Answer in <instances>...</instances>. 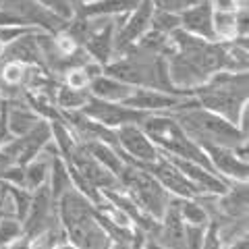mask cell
<instances>
[{
    "instance_id": "cell-1",
    "label": "cell",
    "mask_w": 249,
    "mask_h": 249,
    "mask_svg": "<svg viewBox=\"0 0 249 249\" xmlns=\"http://www.w3.org/2000/svg\"><path fill=\"white\" fill-rule=\"evenodd\" d=\"M168 114L175 116L178 124L189 133V137L197 145L199 143H218V145L235 147L241 142H247L249 139L241 133L237 124H232L231 121L218 116L216 112H210L208 108L201 106L193 96L178 100L168 110Z\"/></svg>"
},
{
    "instance_id": "cell-2",
    "label": "cell",
    "mask_w": 249,
    "mask_h": 249,
    "mask_svg": "<svg viewBox=\"0 0 249 249\" xmlns=\"http://www.w3.org/2000/svg\"><path fill=\"white\" fill-rule=\"evenodd\" d=\"M104 73L133 85V88H154V89L173 93V96H181V98L187 96L185 91L177 89L170 83L166 58L147 50H142L139 46H131L121 56L112 58L104 67Z\"/></svg>"
},
{
    "instance_id": "cell-3",
    "label": "cell",
    "mask_w": 249,
    "mask_h": 249,
    "mask_svg": "<svg viewBox=\"0 0 249 249\" xmlns=\"http://www.w3.org/2000/svg\"><path fill=\"white\" fill-rule=\"evenodd\" d=\"M191 96L210 112L237 124L241 110L249 106V71H216L206 83L191 89Z\"/></svg>"
},
{
    "instance_id": "cell-4",
    "label": "cell",
    "mask_w": 249,
    "mask_h": 249,
    "mask_svg": "<svg viewBox=\"0 0 249 249\" xmlns=\"http://www.w3.org/2000/svg\"><path fill=\"white\" fill-rule=\"evenodd\" d=\"M56 208L58 220L75 249H112L110 239L96 220V208L75 187L56 201Z\"/></svg>"
},
{
    "instance_id": "cell-5",
    "label": "cell",
    "mask_w": 249,
    "mask_h": 249,
    "mask_svg": "<svg viewBox=\"0 0 249 249\" xmlns=\"http://www.w3.org/2000/svg\"><path fill=\"white\" fill-rule=\"evenodd\" d=\"M139 124H142V129L147 133V137L156 143L160 154L193 160V162H199V164L212 168L210 162H208L206 152L189 137V133L178 124V121L173 114H168V112H147Z\"/></svg>"
},
{
    "instance_id": "cell-6",
    "label": "cell",
    "mask_w": 249,
    "mask_h": 249,
    "mask_svg": "<svg viewBox=\"0 0 249 249\" xmlns=\"http://www.w3.org/2000/svg\"><path fill=\"white\" fill-rule=\"evenodd\" d=\"M119 187L145 214L158 218V220L164 214L170 197H173L145 166L129 164V162L119 173Z\"/></svg>"
},
{
    "instance_id": "cell-7",
    "label": "cell",
    "mask_w": 249,
    "mask_h": 249,
    "mask_svg": "<svg viewBox=\"0 0 249 249\" xmlns=\"http://www.w3.org/2000/svg\"><path fill=\"white\" fill-rule=\"evenodd\" d=\"M121 17H88V34L83 37L81 48L93 62L102 67L114 58V36Z\"/></svg>"
},
{
    "instance_id": "cell-8",
    "label": "cell",
    "mask_w": 249,
    "mask_h": 249,
    "mask_svg": "<svg viewBox=\"0 0 249 249\" xmlns=\"http://www.w3.org/2000/svg\"><path fill=\"white\" fill-rule=\"evenodd\" d=\"M114 131H116V139H119V147L124 156V162L137 166H147L160 158V150L147 137V133L142 129L139 123L121 124Z\"/></svg>"
},
{
    "instance_id": "cell-9",
    "label": "cell",
    "mask_w": 249,
    "mask_h": 249,
    "mask_svg": "<svg viewBox=\"0 0 249 249\" xmlns=\"http://www.w3.org/2000/svg\"><path fill=\"white\" fill-rule=\"evenodd\" d=\"M152 0H139L133 11L119 19V27H116L114 36V58L121 56L123 52H127L131 46H135L142 40V36H145L152 29Z\"/></svg>"
},
{
    "instance_id": "cell-10",
    "label": "cell",
    "mask_w": 249,
    "mask_h": 249,
    "mask_svg": "<svg viewBox=\"0 0 249 249\" xmlns=\"http://www.w3.org/2000/svg\"><path fill=\"white\" fill-rule=\"evenodd\" d=\"M65 162H67L69 175L81 177L83 181H88L89 185H93L98 191L119 187V177H116L114 173H110L104 164H100V162L93 158L88 150H85V145L81 142L75 145L73 154L69 156Z\"/></svg>"
},
{
    "instance_id": "cell-11",
    "label": "cell",
    "mask_w": 249,
    "mask_h": 249,
    "mask_svg": "<svg viewBox=\"0 0 249 249\" xmlns=\"http://www.w3.org/2000/svg\"><path fill=\"white\" fill-rule=\"evenodd\" d=\"M2 9L15 15L21 25L42 29L46 34H56V31L65 29L69 21L58 17L50 9H46L37 0H2Z\"/></svg>"
},
{
    "instance_id": "cell-12",
    "label": "cell",
    "mask_w": 249,
    "mask_h": 249,
    "mask_svg": "<svg viewBox=\"0 0 249 249\" xmlns=\"http://www.w3.org/2000/svg\"><path fill=\"white\" fill-rule=\"evenodd\" d=\"M52 142V129L50 121L40 119L36 123L34 129H29L27 133L13 137L11 142H6L2 145V152L9 156L15 164H27L31 158H36L46 145Z\"/></svg>"
},
{
    "instance_id": "cell-13",
    "label": "cell",
    "mask_w": 249,
    "mask_h": 249,
    "mask_svg": "<svg viewBox=\"0 0 249 249\" xmlns=\"http://www.w3.org/2000/svg\"><path fill=\"white\" fill-rule=\"evenodd\" d=\"M58 220V208H56V199L52 197V191L48 183L37 187L31 196V204L25 218H23V232L34 239L36 235H40L44 229H48L50 224Z\"/></svg>"
},
{
    "instance_id": "cell-14",
    "label": "cell",
    "mask_w": 249,
    "mask_h": 249,
    "mask_svg": "<svg viewBox=\"0 0 249 249\" xmlns=\"http://www.w3.org/2000/svg\"><path fill=\"white\" fill-rule=\"evenodd\" d=\"M81 112H85L93 121L102 123L104 127H110V129H116L127 123H142L143 116L147 114L123 102H106V100H100L96 96H91V93H89L88 102L83 104Z\"/></svg>"
},
{
    "instance_id": "cell-15",
    "label": "cell",
    "mask_w": 249,
    "mask_h": 249,
    "mask_svg": "<svg viewBox=\"0 0 249 249\" xmlns=\"http://www.w3.org/2000/svg\"><path fill=\"white\" fill-rule=\"evenodd\" d=\"M199 147L206 152L212 170L218 177H222L227 183L249 181V162L239 158L235 154V147L218 145V143H199Z\"/></svg>"
},
{
    "instance_id": "cell-16",
    "label": "cell",
    "mask_w": 249,
    "mask_h": 249,
    "mask_svg": "<svg viewBox=\"0 0 249 249\" xmlns=\"http://www.w3.org/2000/svg\"><path fill=\"white\" fill-rule=\"evenodd\" d=\"M145 168L150 170V173L156 177V181L164 187L173 197H196V196H201L197 187L193 185L189 178H187L181 170H178L173 162L166 158V156L160 154V158L156 162H152V164H147Z\"/></svg>"
},
{
    "instance_id": "cell-17",
    "label": "cell",
    "mask_w": 249,
    "mask_h": 249,
    "mask_svg": "<svg viewBox=\"0 0 249 249\" xmlns=\"http://www.w3.org/2000/svg\"><path fill=\"white\" fill-rule=\"evenodd\" d=\"M162 156H164V154H162ZM166 158L173 162V164L181 170V173L189 178L193 185L197 187L199 193H212V196H220V193L229 187V183L224 181L222 177H218L212 168L199 164V162L177 158V156H166Z\"/></svg>"
},
{
    "instance_id": "cell-18",
    "label": "cell",
    "mask_w": 249,
    "mask_h": 249,
    "mask_svg": "<svg viewBox=\"0 0 249 249\" xmlns=\"http://www.w3.org/2000/svg\"><path fill=\"white\" fill-rule=\"evenodd\" d=\"M158 247L160 249H185V222L181 214H178L177 197H170L164 214L160 218Z\"/></svg>"
},
{
    "instance_id": "cell-19",
    "label": "cell",
    "mask_w": 249,
    "mask_h": 249,
    "mask_svg": "<svg viewBox=\"0 0 249 249\" xmlns=\"http://www.w3.org/2000/svg\"><path fill=\"white\" fill-rule=\"evenodd\" d=\"M178 100H183V98L173 96V93H166L162 89L135 88L129 93V98H124L123 104H127L131 108H137V110H142V112H168Z\"/></svg>"
},
{
    "instance_id": "cell-20",
    "label": "cell",
    "mask_w": 249,
    "mask_h": 249,
    "mask_svg": "<svg viewBox=\"0 0 249 249\" xmlns=\"http://www.w3.org/2000/svg\"><path fill=\"white\" fill-rule=\"evenodd\" d=\"M212 6L208 0H196L189 9H185L181 17V29L189 31L193 36H199L204 40H214V27H212Z\"/></svg>"
},
{
    "instance_id": "cell-21",
    "label": "cell",
    "mask_w": 249,
    "mask_h": 249,
    "mask_svg": "<svg viewBox=\"0 0 249 249\" xmlns=\"http://www.w3.org/2000/svg\"><path fill=\"white\" fill-rule=\"evenodd\" d=\"M42 29H31L27 34H21L15 37L13 42L4 46L2 60H19L23 65H40L42 67V56H40V46H37L36 34Z\"/></svg>"
},
{
    "instance_id": "cell-22",
    "label": "cell",
    "mask_w": 249,
    "mask_h": 249,
    "mask_svg": "<svg viewBox=\"0 0 249 249\" xmlns=\"http://www.w3.org/2000/svg\"><path fill=\"white\" fill-rule=\"evenodd\" d=\"M40 121V116L34 112L25 98H13L6 100V124H9V131L13 133V137L27 133L29 129L36 127V123Z\"/></svg>"
},
{
    "instance_id": "cell-23",
    "label": "cell",
    "mask_w": 249,
    "mask_h": 249,
    "mask_svg": "<svg viewBox=\"0 0 249 249\" xmlns=\"http://www.w3.org/2000/svg\"><path fill=\"white\" fill-rule=\"evenodd\" d=\"M133 89H135L133 85L116 79V77L108 75V73H100L98 77H93L89 88H88L91 96L106 100V102H124V98H129V93Z\"/></svg>"
},
{
    "instance_id": "cell-24",
    "label": "cell",
    "mask_w": 249,
    "mask_h": 249,
    "mask_svg": "<svg viewBox=\"0 0 249 249\" xmlns=\"http://www.w3.org/2000/svg\"><path fill=\"white\" fill-rule=\"evenodd\" d=\"M139 0H93V2L77 4L75 13L83 17H121L131 13Z\"/></svg>"
},
{
    "instance_id": "cell-25",
    "label": "cell",
    "mask_w": 249,
    "mask_h": 249,
    "mask_svg": "<svg viewBox=\"0 0 249 249\" xmlns=\"http://www.w3.org/2000/svg\"><path fill=\"white\" fill-rule=\"evenodd\" d=\"M81 143L85 145V150H88L93 158L100 162V164H104L116 177H119L123 166L127 164V162H124L123 152L116 150V147H112L110 143H104V142H81Z\"/></svg>"
},
{
    "instance_id": "cell-26",
    "label": "cell",
    "mask_w": 249,
    "mask_h": 249,
    "mask_svg": "<svg viewBox=\"0 0 249 249\" xmlns=\"http://www.w3.org/2000/svg\"><path fill=\"white\" fill-rule=\"evenodd\" d=\"M73 247L65 227L60 224V220H56L54 224H50L48 229H44L40 235H36L31 239V249H67Z\"/></svg>"
},
{
    "instance_id": "cell-27",
    "label": "cell",
    "mask_w": 249,
    "mask_h": 249,
    "mask_svg": "<svg viewBox=\"0 0 249 249\" xmlns=\"http://www.w3.org/2000/svg\"><path fill=\"white\" fill-rule=\"evenodd\" d=\"M100 73H104V67L93 60H88L85 65H77L73 69H69L65 77H62V83L69 85V88H75V89H88L91 79L98 77Z\"/></svg>"
},
{
    "instance_id": "cell-28",
    "label": "cell",
    "mask_w": 249,
    "mask_h": 249,
    "mask_svg": "<svg viewBox=\"0 0 249 249\" xmlns=\"http://www.w3.org/2000/svg\"><path fill=\"white\" fill-rule=\"evenodd\" d=\"M48 187H50V191H52V197L56 199V201L73 187L71 175H69V168H67V162L62 160L58 154H54V158H52L50 177H48Z\"/></svg>"
},
{
    "instance_id": "cell-29",
    "label": "cell",
    "mask_w": 249,
    "mask_h": 249,
    "mask_svg": "<svg viewBox=\"0 0 249 249\" xmlns=\"http://www.w3.org/2000/svg\"><path fill=\"white\" fill-rule=\"evenodd\" d=\"M89 98V91L88 89H75V88H69L65 83H58L56 93H54V102H56V108L62 110H81L83 104L88 102Z\"/></svg>"
},
{
    "instance_id": "cell-30",
    "label": "cell",
    "mask_w": 249,
    "mask_h": 249,
    "mask_svg": "<svg viewBox=\"0 0 249 249\" xmlns=\"http://www.w3.org/2000/svg\"><path fill=\"white\" fill-rule=\"evenodd\" d=\"M135 46H139L142 50H147L152 54H158V56H164V58H168L170 54L177 52L173 37L166 36V34H160V31H154V29H150L145 36H142V40H139Z\"/></svg>"
},
{
    "instance_id": "cell-31",
    "label": "cell",
    "mask_w": 249,
    "mask_h": 249,
    "mask_svg": "<svg viewBox=\"0 0 249 249\" xmlns=\"http://www.w3.org/2000/svg\"><path fill=\"white\" fill-rule=\"evenodd\" d=\"M177 206H178V214H181L183 222L187 224H208L210 214L206 206L201 204V199L196 197H177Z\"/></svg>"
},
{
    "instance_id": "cell-32",
    "label": "cell",
    "mask_w": 249,
    "mask_h": 249,
    "mask_svg": "<svg viewBox=\"0 0 249 249\" xmlns=\"http://www.w3.org/2000/svg\"><path fill=\"white\" fill-rule=\"evenodd\" d=\"M235 13H216L214 11V15H212V27H214V40L216 42H231V40H235V37H237Z\"/></svg>"
},
{
    "instance_id": "cell-33",
    "label": "cell",
    "mask_w": 249,
    "mask_h": 249,
    "mask_svg": "<svg viewBox=\"0 0 249 249\" xmlns=\"http://www.w3.org/2000/svg\"><path fill=\"white\" fill-rule=\"evenodd\" d=\"M27 65L19 60H2L0 67V88H23V79H25Z\"/></svg>"
},
{
    "instance_id": "cell-34",
    "label": "cell",
    "mask_w": 249,
    "mask_h": 249,
    "mask_svg": "<svg viewBox=\"0 0 249 249\" xmlns=\"http://www.w3.org/2000/svg\"><path fill=\"white\" fill-rule=\"evenodd\" d=\"M23 235V222L15 216L0 218V249H11V245Z\"/></svg>"
},
{
    "instance_id": "cell-35",
    "label": "cell",
    "mask_w": 249,
    "mask_h": 249,
    "mask_svg": "<svg viewBox=\"0 0 249 249\" xmlns=\"http://www.w3.org/2000/svg\"><path fill=\"white\" fill-rule=\"evenodd\" d=\"M178 27H181V17H178L177 13L154 11V15H152V29L154 31H160V34L170 36Z\"/></svg>"
},
{
    "instance_id": "cell-36",
    "label": "cell",
    "mask_w": 249,
    "mask_h": 249,
    "mask_svg": "<svg viewBox=\"0 0 249 249\" xmlns=\"http://www.w3.org/2000/svg\"><path fill=\"white\" fill-rule=\"evenodd\" d=\"M52 44H54V48H56V52L62 54V56H71L77 50H81L79 42H77L67 29H60L56 34H52Z\"/></svg>"
},
{
    "instance_id": "cell-37",
    "label": "cell",
    "mask_w": 249,
    "mask_h": 249,
    "mask_svg": "<svg viewBox=\"0 0 249 249\" xmlns=\"http://www.w3.org/2000/svg\"><path fill=\"white\" fill-rule=\"evenodd\" d=\"M206 224H187L185 222V249H201Z\"/></svg>"
},
{
    "instance_id": "cell-38",
    "label": "cell",
    "mask_w": 249,
    "mask_h": 249,
    "mask_svg": "<svg viewBox=\"0 0 249 249\" xmlns=\"http://www.w3.org/2000/svg\"><path fill=\"white\" fill-rule=\"evenodd\" d=\"M196 2V0H152L154 11H166V13H177L181 15L185 9Z\"/></svg>"
},
{
    "instance_id": "cell-39",
    "label": "cell",
    "mask_w": 249,
    "mask_h": 249,
    "mask_svg": "<svg viewBox=\"0 0 249 249\" xmlns=\"http://www.w3.org/2000/svg\"><path fill=\"white\" fill-rule=\"evenodd\" d=\"M37 2L44 4L46 9H50L52 13H56L62 19H71L75 13L71 0H37Z\"/></svg>"
},
{
    "instance_id": "cell-40",
    "label": "cell",
    "mask_w": 249,
    "mask_h": 249,
    "mask_svg": "<svg viewBox=\"0 0 249 249\" xmlns=\"http://www.w3.org/2000/svg\"><path fill=\"white\" fill-rule=\"evenodd\" d=\"M237 37H249V6H239L235 13Z\"/></svg>"
},
{
    "instance_id": "cell-41",
    "label": "cell",
    "mask_w": 249,
    "mask_h": 249,
    "mask_svg": "<svg viewBox=\"0 0 249 249\" xmlns=\"http://www.w3.org/2000/svg\"><path fill=\"white\" fill-rule=\"evenodd\" d=\"M11 139H13V133L9 131V124H6V104H4V108L0 110V147L6 142H11Z\"/></svg>"
},
{
    "instance_id": "cell-42",
    "label": "cell",
    "mask_w": 249,
    "mask_h": 249,
    "mask_svg": "<svg viewBox=\"0 0 249 249\" xmlns=\"http://www.w3.org/2000/svg\"><path fill=\"white\" fill-rule=\"evenodd\" d=\"M249 247V235L247 237H241L237 241H232V243L229 245V249H247Z\"/></svg>"
},
{
    "instance_id": "cell-43",
    "label": "cell",
    "mask_w": 249,
    "mask_h": 249,
    "mask_svg": "<svg viewBox=\"0 0 249 249\" xmlns=\"http://www.w3.org/2000/svg\"><path fill=\"white\" fill-rule=\"evenodd\" d=\"M13 164V160L2 152V147H0V177H2V173L6 170V166H11Z\"/></svg>"
},
{
    "instance_id": "cell-44",
    "label": "cell",
    "mask_w": 249,
    "mask_h": 249,
    "mask_svg": "<svg viewBox=\"0 0 249 249\" xmlns=\"http://www.w3.org/2000/svg\"><path fill=\"white\" fill-rule=\"evenodd\" d=\"M71 2H73V9H75V6H77V4H85V2H93V0H71Z\"/></svg>"
},
{
    "instance_id": "cell-45",
    "label": "cell",
    "mask_w": 249,
    "mask_h": 249,
    "mask_svg": "<svg viewBox=\"0 0 249 249\" xmlns=\"http://www.w3.org/2000/svg\"><path fill=\"white\" fill-rule=\"evenodd\" d=\"M4 46H6V44H4L2 40H0V58H2V54H4Z\"/></svg>"
},
{
    "instance_id": "cell-46",
    "label": "cell",
    "mask_w": 249,
    "mask_h": 249,
    "mask_svg": "<svg viewBox=\"0 0 249 249\" xmlns=\"http://www.w3.org/2000/svg\"><path fill=\"white\" fill-rule=\"evenodd\" d=\"M4 104H6V100L2 98V93H0V110H2V108H4Z\"/></svg>"
},
{
    "instance_id": "cell-47",
    "label": "cell",
    "mask_w": 249,
    "mask_h": 249,
    "mask_svg": "<svg viewBox=\"0 0 249 249\" xmlns=\"http://www.w3.org/2000/svg\"><path fill=\"white\" fill-rule=\"evenodd\" d=\"M0 67H2V58H0ZM0 83H2V81H0Z\"/></svg>"
},
{
    "instance_id": "cell-48",
    "label": "cell",
    "mask_w": 249,
    "mask_h": 249,
    "mask_svg": "<svg viewBox=\"0 0 249 249\" xmlns=\"http://www.w3.org/2000/svg\"><path fill=\"white\" fill-rule=\"evenodd\" d=\"M0 6H2V0H0Z\"/></svg>"
}]
</instances>
